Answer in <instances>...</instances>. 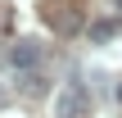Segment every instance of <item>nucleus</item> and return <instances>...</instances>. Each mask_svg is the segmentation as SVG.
Returning a JSON list of instances; mask_svg holds the SVG:
<instances>
[{"label": "nucleus", "instance_id": "obj_6", "mask_svg": "<svg viewBox=\"0 0 122 118\" xmlns=\"http://www.w3.org/2000/svg\"><path fill=\"white\" fill-rule=\"evenodd\" d=\"M5 105H9V91H5V86H0V109H5Z\"/></svg>", "mask_w": 122, "mask_h": 118}, {"label": "nucleus", "instance_id": "obj_2", "mask_svg": "<svg viewBox=\"0 0 122 118\" xmlns=\"http://www.w3.org/2000/svg\"><path fill=\"white\" fill-rule=\"evenodd\" d=\"M9 59H14V68H18V73H23V68H36V59H41V45H36L32 36H23V41H14Z\"/></svg>", "mask_w": 122, "mask_h": 118}, {"label": "nucleus", "instance_id": "obj_8", "mask_svg": "<svg viewBox=\"0 0 122 118\" xmlns=\"http://www.w3.org/2000/svg\"><path fill=\"white\" fill-rule=\"evenodd\" d=\"M113 5H118V9H122V0H113Z\"/></svg>", "mask_w": 122, "mask_h": 118}, {"label": "nucleus", "instance_id": "obj_4", "mask_svg": "<svg viewBox=\"0 0 122 118\" xmlns=\"http://www.w3.org/2000/svg\"><path fill=\"white\" fill-rule=\"evenodd\" d=\"M113 36H118V23H113V18L91 23V41H95V45H104V41H113Z\"/></svg>", "mask_w": 122, "mask_h": 118}, {"label": "nucleus", "instance_id": "obj_7", "mask_svg": "<svg viewBox=\"0 0 122 118\" xmlns=\"http://www.w3.org/2000/svg\"><path fill=\"white\" fill-rule=\"evenodd\" d=\"M118 100H122V82H118Z\"/></svg>", "mask_w": 122, "mask_h": 118}, {"label": "nucleus", "instance_id": "obj_1", "mask_svg": "<svg viewBox=\"0 0 122 118\" xmlns=\"http://www.w3.org/2000/svg\"><path fill=\"white\" fill-rule=\"evenodd\" d=\"M86 109H91V100H86V91L77 82H68L54 96V118H86Z\"/></svg>", "mask_w": 122, "mask_h": 118}, {"label": "nucleus", "instance_id": "obj_5", "mask_svg": "<svg viewBox=\"0 0 122 118\" xmlns=\"http://www.w3.org/2000/svg\"><path fill=\"white\" fill-rule=\"evenodd\" d=\"M50 27H59V32H77V27H81V18H77V14H68V9H59V14L50 9Z\"/></svg>", "mask_w": 122, "mask_h": 118}, {"label": "nucleus", "instance_id": "obj_3", "mask_svg": "<svg viewBox=\"0 0 122 118\" xmlns=\"http://www.w3.org/2000/svg\"><path fill=\"white\" fill-rule=\"evenodd\" d=\"M18 91L36 100V96H45V91H50V82H45V73H36V68H23V73H18Z\"/></svg>", "mask_w": 122, "mask_h": 118}]
</instances>
